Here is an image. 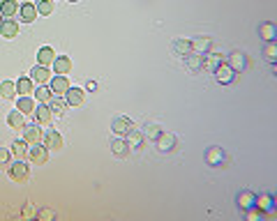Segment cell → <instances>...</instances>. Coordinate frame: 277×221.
Wrapping results in <instances>:
<instances>
[{
  "label": "cell",
  "mask_w": 277,
  "mask_h": 221,
  "mask_svg": "<svg viewBox=\"0 0 277 221\" xmlns=\"http://www.w3.org/2000/svg\"><path fill=\"white\" fill-rule=\"evenodd\" d=\"M33 115H35V120H37L40 124H49L51 120H53V113H51L49 104H40V106H35Z\"/></svg>",
  "instance_id": "7c38bea8"
},
{
  "label": "cell",
  "mask_w": 277,
  "mask_h": 221,
  "mask_svg": "<svg viewBox=\"0 0 277 221\" xmlns=\"http://www.w3.org/2000/svg\"><path fill=\"white\" fill-rule=\"evenodd\" d=\"M222 65V56H217V53H204V69H208V72H215L217 67Z\"/></svg>",
  "instance_id": "cb8c5ba5"
},
{
  "label": "cell",
  "mask_w": 277,
  "mask_h": 221,
  "mask_svg": "<svg viewBox=\"0 0 277 221\" xmlns=\"http://www.w3.org/2000/svg\"><path fill=\"white\" fill-rule=\"evenodd\" d=\"M185 67H187L192 74L201 72V69H204V56H199V53H187V56H185Z\"/></svg>",
  "instance_id": "4fadbf2b"
},
{
  "label": "cell",
  "mask_w": 277,
  "mask_h": 221,
  "mask_svg": "<svg viewBox=\"0 0 277 221\" xmlns=\"http://www.w3.org/2000/svg\"><path fill=\"white\" fill-rule=\"evenodd\" d=\"M33 92H35V97H37V101H40V104H49L51 97H53L51 88H46V85H40V88H37V90H33Z\"/></svg>",
  "instance_id": "d6a6232c"
},
{
  "label": "cell",
  "mask_w": 277,
  "mask_h": 221,
  "mask_svg": "<svg viewBox=\"0 0 277 221\" xmlns=\"http://www.w3.org/2000/svg\"><path fill=\"white\" fill-rule=\"evenodd\" d=\"M30 79H33V81H37L40 85H46V83L51 81V72L44 65H37V67H33V69H30Z\"/></svg>",
  "instance_id": "8fae6325"
},
{
  "label": "cell",
  "mask_w": 277,
  "mask_h": 221,
  "mask_svg": "<svg viewBox=\"0 0 277 221\" xmlns=\"http://www.w3.org/2000/svg\"><path fill=\"white\" fill-rule=\"evenodd\" d=\"M23 141L28 143V145H33V143H40V141H42L40 122H35V124H25V127H23Z\"/></svg>",
  "instance_id": "9c48e42d"
},
{
  "label": "cell",
  "mask_w": 277,
  "mask_h": 221,
  "mask_svg": "<svg viewBox=\"0 0 277 221\" xmlns=\"http://www.w3.org/2000/svg\"><path fill=\"white\" fill-rule=\"evenodd\" d=\"M143 141H146L143 131L132 129L130 134H127V145H130V150H141V147H143Z\"/></svg>",
  "instance_id": "d6986e66"
},
{
  "label": "cell",
  "mask_w": 277,
  "mask_h": 221,
  "mask_svg": "<svg viewBox=\"0 0 277 221\" xmlns=\"http://www.w3.org/2000/svg\"><path fill=\"white\" fill-rule=\"evenodd\" d=\"M0 17H2V14H0ZM0 23H2V21H0Z\"/></svg>",
  "instance_id": "ee69618b"
},
{
  "label": "cell",
  "mask_w": 277,
  "mask_h": 221,
  "mask_svg": "<svg viewBox=\"0 0 277 221\" xmlns=\"http://www.w3.org/2000/svg\"><path fill=\"white\" fill-rule=\"evenodd\" d=\"M263 56H266V60H268V62H275V60H277V44H275V41H266Z\"/></svg>",
  "instance_id": "e575fe53"
},
{
  "label": "cell",
  "mask_w": 277,
  "mask_h": 221,
  "mask_svg": "<svg viewBox=\"0 0 277 221\" xmlns=\"http://www.w3.org/2000/svg\"><path fill=\"white\" fill-rule=\"evenodd\" d=\"M65 101L69 104V106H79V104H83V90L81 88H72V85H69V90L65 92Z\"/></svg>",
  "instance_id": "ffe728a7"
},
{
  "label": "cell",
  "mask_w": 277,
  "mask_h": 221,
  "mask_svg": "<svg viewBox=\"0 0 277 221\" xmlns=\"http://www.w3.org/2000/svg\"><path fill=\"white\" fill-rule=\"evenodd\" d=\"M206 161H208V166H224L227 164V152H224L222 147L212 145V147H208V152H206Z\"/></svg>",
  "instance_id": "5b68a950"
},
{
  "label": "cell",
  "mask_w": 277,
  "mask_h": 221,
  "mask_svg": "<svg viewBox=\"0 0 277 221\" xmlns=\"http://www.w3.org/2000/svg\"><path fill=\"white\" fill-rule=\"evenodd\" d=\"M65 106H67V101L65 99H60V97H51L49 101V108H51V113H53V118H63L65 115Z\"/></svg>",
  "instance_id": "44dd1931"
},
{
  "label": "cell",
  "mask_w": 277,
  "mask_h": 221,
  "mask_svg": "<svg viewBox=\"0 0 277 221\" xmlns=\"http://www.w3.org/2000/svg\"><path fill=\"white\" fill-rule=\"evenodd\" d=\"M53 69H56V74L65 76V74L72 69V60H69L67 56H58L56 60H53Z\"/></svg>",
  "instance_id": "603a6c76"
},
{
  "label": "cell",
  "mask_w": 277,
  "mask_h": 221,
  "mask_svg": "<svg viewBox=\"0 0 277 221\" xmlns=\"http://www.w3.org/2000/svg\"><path fill=\"white\" fill-rule=\"evenodd\" d=\"M7 122H9V127H14V129H23L25 127V120H23V113L21 111H12V113L7 115Z\"/></svg>",
  "instance_id": "f1b7e54d"
},
{
  "label": "cell",
  "mask_w": 277,
  "mask_h": 221,
  "mask_svg": "<svg viewBox=\"0 0 277 221\" xmlns=\"http://www.w3.org/2000/svg\"><path fill=\"white\" fill-rule=\"evenodd\" d=\"M28 159L33 161V164H46V159H49V150L44 143H33V145L28 147Z\"/></svg>",
  "instance_id": "6da1fadb"
},
{
  "label": "cell",
  "mask_w": 277,
  "mask_h": 221,
  "mask_svg": "<svg viewBox=\"0 0 277 221\" xmlns=\"http://www.w3.org/2000/svg\"><path fill=\"white\" fill-rule=\"evenodd\" d=\"M23 217L25 219H37V210H35L30 203H25V207H23Z\"/></svg>",
  "instance_id": "60d3db41"
},
{
  "label": "cell",
  "mask_w": 277,
  "mask_h": 221,
  "mask_svg": "<svg viewBox=\"0 0 277 221\" xmlns=\"http://www.w3.org/2000/svg\"><path fill=\"white\" fill-rule=\"evenodd\" d=\"M111 152H114L115 157H120V159H125V157L130 155V145H127V141L115 139L114 143H111Z\"/></svg>",
  "instance_id": "484cf974"
},
{
  "label": "cell",
  "mask_w": 277,
  "mask_h": 221,
  "mask_svg": "<svg viewBox=\"0 0 277 221\" xmlns=\"http://www.w3.org/2000/svg\"><path fill=\"white\" fill-rule=\"evenodd\" d=\"M254 207H259L261 212L273 214V210H275V198L270 196V194H261V196H256V201H254Z\"/></svg>",
  "instance_id": "30bf717a"
},
{
  "label": "cell",
  "mask_w": 277,
  "mask_h": 221,
  "mask_svg": "<svg viewBox=\"0 0 277 221\" xmlns=\"http://www.w3.org/2000/svg\"><path fill=\"white\" fill-rule=\"evenodd\" d=\"M229 67L233 69L236 74L245 72L247 67H250V60H247V56L245 53H240V51H233L231 56H229Z\"/></svg>",
  "instance_id": "8992f818"
},
{
  "label": "cell",
  "mask_w": 277,
  "mask_h": 221,
  "mask_svg": "<svg viewBox=\"0 0 277 221\" xmlns=\"http://www.w3.org/2000/svg\"><path fill=\"white\" fill-rule=\"evenodd\" d=\"M17 108H19V111H21L23 115H30V113L35 111V101L28 97V95H21V97L17 99Z\"/></svg>",
  "instance_id": "83f0119b"
},
{
  "label": "cell",
  "mask_w": 277,
  "mask_h": 221,
  "mask_svg": "<svg viewBox=\"0 0 277 221\" xmlns=\"http://www.w3.org/2000/svg\"><path fill=\"white\" fill-rule=\"evenodd\" d=\"M254 201H256V194H252V191H240L236 198L238 203V210H250V207H254Z\"/></svg>",
  "instance_id": "2e32d148"
},
{
  "label": "cell",
  "mask_w": 277,
  "mask_h": 221,
  "mask_svg": "<svg viewBox=\"0 0 277 221\" xmlns=\"http://www.w3.org/2000/svg\"><path fill=\"white\" fill-rule=\"evenodd\" d=\"M0 95H2L5 99H14V97H17V83L2 81V83H0Z\"/></svg>",
  "instance_id": "1f68e13d"
},
{
  "label": "cell",
  "mask_w": 277,
  "mask_h": 221,
  "mask_svg": "<svg viewBox=\"0 0 277 221\" xmlns=\"http://www.w3.org/2000/svg\"><path fill=\"white\" fill-rule=\"evenodd\" d=\"M173 51H176L178 56H187V53H192V40H176L173 41Z\"/></svg>",
  "instance_id": "4dcf8cb0"
},
{
  "label": "cell",
  "mask_w": 277,
  "mask_h": 221,
  "mask_svg": "<svg viewBox=\"0 0 277 221\" xmlns=\"http://www.w3.org/2000/svg\"><path fill=\"white\" fill-rule=\"evenodd\" d=\"M17 92L19 95H30L33 92V79L30 76H21L17 81Z\"/></svg>",
  "instance_id": "f546056e"
},
{
  "label": "cell",
  "mask_w": 277,
  "mask_h": 221,
  "mask_svg": "<svg viewBox=\"0 0 277 221\" xmlns=\"http://www.w3.org/2000/svg\"><path fill=\"white\" fill-rule=\"evenodd\" d=\"M7 173H9V178H12L14 182L28 180V166H25L23 159H17L14 164H7Z\"/></svg>",
  "instance_id": "3957f363"
},
{
  "label": "cell",
  "mask_w": 277,
  "mask_h": 221,
  "mask_svg": "<svg viewBox=\"0 0 277 221\" xmlns=\"http://www.w3.org/2000/svg\"><path fill=\"white\" fill-rule=\"evenodd\" d=\"M37 219L51 221V219H56V212L53 210H37Z\"/></svg>",
  "instance_id": "ab89813d"
},
{
  "label": "cell",
  "mask_w": 277,
  "mask_h": 221,
  "mask_svg": "<svg viewBox=\"0 0 277 221\" xmlns=\"http://www.w3.org/2000/svg\"><path fill=\"white\" fill-rule=\"evenodd\" d=\"M212 46L210 37H196V40H192V53H199V56H204V53H208Z\"/></svg>",
  "instance_id": "e0dca14e"
},
{
  "label": "cell",
  "mask_w": 277,
  "mask_h": 221,
  "mask_svg": "<svg viewBox=\"0 0 277 221\" xmlns=\"http://www.w3.org/2000/svg\"><path fill=\"white\" fill-rule=\"evenodd\" d=\"M215 79H217V83H222V85H231V83L236 81V72L231 69V67L227 65V62H222L217 69H215Z\"/></svg>",
  "instance_id": "277c9868"
},
{
  "label": "cell",
  "mask_w": 277,
  "mask_h": 221,
  "mask_svg": "<svg viewBox=\"0 0 277 221\" xmlns=\"http://www.w3.org/2000/svg\"><path fill=\"white\" fill-rule=\"evenodd\" d=\"M111 129H114L118 136H127V134L134 129V122H132L130 118H122L120 115V118H115L114 122H111Z\"/></svg>",
  "instance_id": "ba28073f"
},
{
  "label": "cell",
  "mask_w": 277,
  "mask_h": 221,
  "mask_svg": "<svg viewBox=\"0 0 277 221\" xmlns=\"http://www.w3.org/2000/svg\"><path fill=\"white\" fill-rule=\"evenodd\" d=\"M44 145H46V150H60L63 147V136L58 131H46L44 134Z\"/></svg>",
  "instance_id": "ac0fdd59"
},
{
  "label": "cell",
  "mask_w": 277,
  "mask_h": 221,
  "mask_svg": "<svg viewBox=\"0 0 277 221\" xmlns=\"http://www.w3.org/2000/svg\"><path fill=\"white\" fill-rule=\"evenodd\" d=\"M160 134H162V129H160L157 124H153V122L143 127V136H146V139H153V141H155Z\"/></svg>",
  "instance_id": "8d00e7d4"
},
{
  "label": "cell",
  "mask_w": 277,
  "mask_h": 221,
  "mask_svg": "<svg viewBox=\"0 0 277 221\" xmlns=\"http://www.w3.org/2000/svg\"><path fill=\"white\" fill-rule=\"evenodd\" d=\"M69 2H79V0H69Z\"/></svg>",
  "instance_id": "7bdbcfd3"
},
{
  "label": "cell",
  "mask_w": 277,
  "mask_h": 221,
  "mask_svg": "<svg viewBox=\"0 0 277 221\" xmlns=\"http://www.w3.org/2000/svg\"><path fill=\"white\" fill-rule=\"evenodd\" d=\"M25 152H28V143L25 141H14L12 143V155L17 157V159H23Z\"/></svg>",
  "instance_id": "836d02e7"
},
{
  "label": "cell",
  "mask_w": 277,
  "mask_h": 221,
  "mask_svg": "<svg viewBox=\"0 0 277 221\" xmlns=\"http://www.w3.org/2000/svg\"><path fill=\"white\" fill-rule=\"evenodd\" d=\"M259 37H263L266 41H275V37H277V28H275V23H270V21L261 23V25H259Z\"/></svg>",
  "instance_id": "7402d4cb"
},
{
  "label": "cell",
  "mask_w": 277,
  "mask_h": 221,
  "mask_svg": "<svg viewBox=\"0 0 277 221\" xmlns=\"http://www.w3.org/2000/svg\"><path fill=\"white\" fill-rule=\"evenodd\" d=\"M9 157H12V150H7V147H0V166H7L9 164Z\"/></svg>",
  "instance_id": "f35d334b"
},
{
  "label": "cell",
  "mask_w": 277,
  "mask_h": 221,
  "mask_svg": "<svg viewBox=\"0 0 277 221\" xmlns=\"http://www.w3.org/2000/svg\"><path fill=\"white\" fill-rule=\"evenodd\" d=\"M0 35H2V37H7V40L17 37V35H19V23L14 21V19H5V21L0 23Z\"/></svg>",
  "instance_id": "5bb4252c"
},
{
  "label": "cell",
  "mask_w": 277,
  "mask_h": 221,
  "mask_svg": "<svg viewBox=\"0 0 277 221\" xmlns=\"http://www.w3.org/2000/svg\"><path fill=\"white\" fill-rule=\"evenodd\" d=\"M51 92L56 95V97H63L67 90H69V81H67L65 76H60V74H56V76H51Z\"/></svg>",
  "instance_id": "52a82bcc"
},
{
  "label": "cell",
  "mask_w": 277,
  "mask_h": 221,
  "mask_svg": "<svg viewBox=\"0 0 277 221\" xmlns=\"http://www.w3.org/2000/svg\"><path fill=\"white\" fill-rule=\"evenodd\" d=\"M155 143H157V150H160L162 155H169V152L176 150V136H173L171 131H162L155 139Z\"/></svg>",
  "instance_id": "7a4b0ae2"
},
{
  "label": "cell",
  "mask_w": 277,
  "mask_h": 221,
  "mask_svg": "<svg viewBox=\"0 0 277 221\" xmlns=\"http://www.w3.org/2000/svg\"><path fill=\"white\" fill-rule=\"evenodd\" d=\"M19 12H21V21H23V23H33L35 19H37V7H35V2H23V5L19 7Z\"/></svg>",
  "instance_id": "9a60e30c"
},
{
  "label": "cell",
  "mask_w": 277,
  "mask_h": 221,
  "mask_svg": "<svg viewBox=\"0 0 277 221\" xmlns=\"http://www.w3.org/2000/svg\"><path fill=\"white\" fill-rule=\"evenodd\" d=\"M37 60H40V65L49 67V65H53V60H56V53H53V49H49V46H42V49L37 51Z\"/></svg>",
  "instance_id": "d4e9b609"
},
{
  "label": "cell",
  "mask_w": 277,
  "mask_h": 221,
  "mask_svg": "<svg viewBox=\"0 0 277 221\" xmlns=\"http://www.w3.org/2000/svg\"><path fill=\"white\" fill-rule=\"evenodd\" d=\"M35 7H37V14H44V17H46V14L53 12V0H37Z\"/></svg>",
  "instance_id": "d590c367"
},
{
  "label": "cell",
  "mask_w": 277,
  "mask_h": 221,
  "mask_svg": "<svg viewBox=\"0 0 277 221\" xmlns=\"http://www.w3.org/2000/svg\"><path fill=\"white\" fill-rule=\"evenodd\" d=\"M247 212V219L250 221H261L263 219V212H261L259 207H250V210H245Z\"/></svg>",
  "instance_id": "74e56055"
},
{
  "label": "cell",
  "mask_w": 277,
  "mask_h": 221,
  "mask_svg": "<svg viewBox=\"0 0 277 221\" xmlns=\"http://www.w3.org/2000/svg\"><path fill=\"white\" fill-rule=\"evenodd\" d=\"M88 90L95 92V90H97V83H95V81H88Z\"/></svg>",
  "instance_id": "b9f144b4"
},
{
  "label": "cell",
  "mask_w": 277,
  "mask_h": 221,
  "mask_svg": "<svg viewBox=\"0 0 277 221\" xmlns=\"http://www.w3.org/2000/svg\"><path fill=\"white\" fill-rule=\"evenodd\" d=\"M17 12H19V2H17V0H2V2H0V14H2L5 19L14 17Z\"/></svg>",
  "instance_id": "4316f807"
}]
</instances>
